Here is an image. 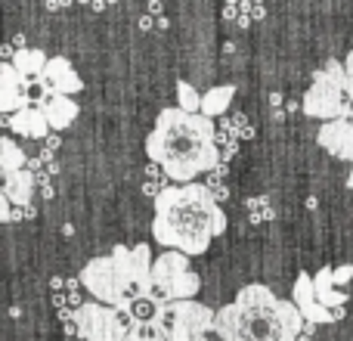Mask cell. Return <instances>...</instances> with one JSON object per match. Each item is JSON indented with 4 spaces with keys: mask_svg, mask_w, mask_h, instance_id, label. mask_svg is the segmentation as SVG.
<instances>
[{
    "mask_svg": "<svg viewBox=\"0 0 353 341\" xmlns=\"http://www.w3.org/2000/svg\"><path fill=\"white\" fill-rule=\"evenodd\" d=\"M316 143L329 155L341 162H353V121L350 118H338V121H325L316 134Z\"/></svg>",
    "mask_w": 353,
    "mask_h": 341,
    "instance_id": "obj_12",
    "label": "cell"
},
{
    "mask_svg": "<svg viewBox=\"0 0 353 341\" xmlns=\"http://www.w3.org/2000/svg\"><path fill=\"white\" fill-rule=\"evenodd\" d=\"M304 317L294 301L279 298L273 289L251 282L217 311L214 332L220 341H301Z\"/></svg>",
    "mask_w": 353,
    "mask_h": 341,
    "instance_id": "obj_3",
    "label": "cell"
},
{
    "mask_svg": "<svg viewBox=\"0 0 353 341\" xmlns=\"http://www.w3.org/2000/svg\"><path fill=\"white\" fill-rule=\"evenodd\" d=\"M3 128H10L12 134L25 137V140H43V137L50 134L47 118H43V112L34 109V106H28V109L16 112V115H6V118H3Z\"/></svg>",
    "mask_w": 353,
    "mask_h": 341,
    "instance_id": "obj_13",
    "label": "cell"
},
{
    "mask_svg": "<svg viewBox=\"0 0 353 341\" xmlns=\"http://www.w3.org/2000/svg\"><path fill=\"white\" fill-rule=\"evenodd\" d=\"M31 193H34V177L28 170H16V174L3 177V199L12 202V205H28Z\"/></svg>",
    "mask_w": 353,
    "mask_h": 341,
    "instance_id": "obj_17",
    "label": "cell"
},
{
    "mask_svg": "<svg viewBox=\"0 0 353 341\" xmlns=\"http://www.w3.org/2000/svg\"><path fill=\"white\" fill-rule=\"evenodd\" d=\"M232 97H236V87H232V84H223V87H211V90L205 93V99H201V115H205V118L223 115V112L230 109Z\"/></svg>",
    "mask_w": 353,
    "mask_h": 341,
    "instance_id": "obj_18",
    "label": "cell"
},
{
    "mask_svg": "<svg viewBox=\"0 0 353 341\" xmlns=\"http://www.w3.org/2000/svg\"><path fill=\"white\" fill-rule=\"evenodd\" d=\"M292 301L301 311L304 323H313V326H329L344 317V313H332L323 307V301H319V295H316V282H313L310 273H298V280H294V286H292Z\"/></svg>",
    "mask_w": 353,
    "mask_h": 341,
    "instance_id": "obj_9",
    "label": "cell"
},
{
    "mask_svg": "<svg viewBox=\"0 0 353 341\" xmlns=\"http://www.w3.org/2000/svg\"><path fill=\"white\" fill-rule=\"evenodd\" d=\"M28 84L31 81H25L12 68V62H0V112L3 115L28 109Z\"/></svg>",
    "mask_w": 353,
    "mask_h": 341,
    "instance_id": "obj_11",
    "label": "cell"
},
{
    "mask_svg": "<svg viewBox=\"0 0 353 341\" xmlns=\"http://www.w3.org/2000/svg\"><path fill=\"white\" fill-rule=\"evenodd\" d=\"M226 230V214L220 208L214 189L205 183L168 186L155 195L152 236L168 251L180 255H205L217 236Z\"/></svg>",
    "mask_w": 353,
    "mask_h": 341,
    "instance_id": "obj_2",
    "label": "cell"
},
{
    "mask_svg": "<svg viewBox=\"0 0 353 341\" xmlns=\"http://www.w3.org/2000/svg\"><path fill=\"white\" fill-rule=\"evenodd\" d=\"M347 103H350V81L344 72V62L329 59L316 75H313L310 87H307L304 99V115L319 118V121H338L347 118Z\"/></svg>",
    "mask_w": 353,
    "mask_h": 341,
    "instance_id": "obj_5",
    "label": "cell"
},
{
    "mask_svg": "<svg viewBox=\"0 0 353 341\" xmlns=\"http://www.w3.org/2000/svg\"><path fill=\"white\" fill-rule=\"evenodd\" d=\"M350 276H353V264H344V267L335 270V282H347Z\"/></svg>",
    "mask_w": 353,
    "mask_h": 341,
    "instance_id": "obj_22",
    "label": "cell"
},
{
    "mask_svg": "<svg viewBox=\"0 0 353 341\" xmlns=\"http://www.w3.org/2000/svg\"><path fill=\"white\" fill-rule=\"evenodd\" d=\"M347 189H353V174L347 177Z\"/></svg>",
    "mask_w": 353,
    "mask_h": 341,
    "instance_id": "obj_24",
    "label": "cell"
},
{
    "mask_svg": "<svg viewBox=\"0 0 353 341\" xmlns=\"http://www.w3.org/2000/svg\"><path fill=\"white\" fill-rule=\"evenodd\" d=\"M124 341H165V335H161V329L152 323V320H137L130 335Z\"/></svg>",
    "mask_w": 353,
    "mask_h": 341,
    "instance_id": "obj_21",
    "label": "cell"
},
{
    "mask_svg": "<svg viewBox=\"0 0 353 341\" xmlns=\"http://www.w3.org/2000/svg\"><path fill=\"white\" fill-rule=\"evenodd\" d=\"M134 313L99 304V301H87L74 313V332L81 335V341H124L134 329Z\"/></svg>",
    "mask_w": 353,
    "mask_h": 341,
    "instance_id": "obj_8",
    "label": "cell"
},
{
    "mask_svg": "<svg viewBox=\"0 0 353 341\" xmlns=\"http://www.w3.org/2000/svg\"><path fill=\"white\" fill-rule=\"evenodd\" d=\"M201 99H205V93H199L189 81H176V106H180L183 112L201 115Z\"/></svg>",
    "mask_w": 353,
    "mask_h": 341,
    "instance_id": "obj_20",
    "label": "cell"
},
{
    "mask_svg": "<svg viewBox=\"0 0 353 341\" xmlns=\"http://www.w3.org/2000/svg\"><path fill=\"white\" fill-rule=\"evenodd\" d=\"M217 311L201 301H165L155 307L152 323L161 329L165 341H208L214 332Z\"/></svg>",
    "mask_w": 353,
    "mask_h": 341,
    "instance_id": "obj_6",
    "label": "cell"
},
{
    "mask_svg": "<svg viewBox=\"0 0 353 341\" xmlns=\"http://www.w3.org/2000/svg\"><path fill=\"white\" fill-rule=\"evenodd\" d=\"M313 282H316V295H319V301H323L325 311H332V313H344L347 295L338 292V289H335V270L323 267L316 276H313Z\"/></svg>",
    "mask_w": 353,
    "mask_h": 341,
    "instance_id": "obj_15",
    "label": "cell"
},
{
    "mask_svg": "<svg viewBox=\"0 0 353 341\" xmlns=\"http://www.w3.org/2000/svg\"><path fill=\"white\" fill-rule=\"evenodd\" d=\"M0 170L6 174H16V170H25V153L16 146L12 137H3L0 140Z\"/></svg>",
    "mask_w": 353,
    "mask_h": 341,
    "instance_id": "obj_19",
    "label": "cell"
},
{
    "mask_svg": "<svg viewBox=\"0 0 353 341\" xmlns=\"http://www.w3.org/2000/svg\"><path fill=\"white\" fill-rule=\"evenodd\" d=\"M152 282L159 304H165V301H192L201 289V280L189 264V255H180V251H161L155 257Z\"/></svg>",
    "mask_w": 353,
    "mask_h": 341,
    "instance_id": "obj_7",
    "label": "cell"
},
{
    "mask_svg": "<svg viewBox=\"0 0 353 341\" xmlns=\"http://www.w3.org/2000/svg\"><path fill=\"white\" fill-rule=\"evenodd\" d=\"M10 62L25 81H37L43 75V68H47L50 56L43 53V50H37V47H22Z\"/></svg>",
    "mask_w": 353,
    "mask_h": 341,
    "instance_id": "obj_16",
    "label": "cell"
},
{
    "mask_svg": "<svg viewBox=\"0 0 353 341\" xmlns=\"http://www.w3.org/2000/svg\"><path fill=\"white\" fill-rule=\"evenodd\" d=\"M41 87V97H50V93H59V97H74V93L84 90V81L74 72V66L65 59V56H50L43 75L34 81Z\"/></svg>",
    "mask_w": 353,
    "mask_h": 341,
    "instance_id": "obj_10",
    "label": "cell"
},
{
    "mask_svg": "<svg viewBox=\"0 0 353 341\" xmlns=\"http://www.w3.org/2000/svg\"><path fill=\"white\" fill-rule=\"evenodd\" d=\"M37 109L43 112V118H47V124L53 130H65L68 124H74V118H78V103L68 97H59V93L41 97L37 99Z\"/></svg>",
    "mask_w": 353,
    "mask_h": 341,
    "instance_id": "obj_14",
    "label": "cell"
},
{
    "mask_svg": "<svg viewBox=\"0 0 353 341\" xmlns=\"http://www.w3.org/2000/svg\"><path fill=\"white\" fill-rule=\"evenodd\" d=\"M152 251L149 245H115L109 255L93 257L81 270V286L99 301V304L118 307L134 313L140 304L159 307L152 282Z\"/></svg>",
    "mask_w": 353,
    "mask_h": 341,
    "instance_id": "obj_4",
    "label": "cell"
},
{
    "mask_svg": "<svg viewBox=\"0 0 353 341\" xmlns=\"http://www.w3.org/2000/svg\"><path fill=\"white\" fill-rule=\"evenodd\" d=\"M146 155L176 186L195 183L220 165L214 121L205 115H189L180 106H168L159 112L155 128L146 137Z\"/></svg>",
    "mask_w": 353,
    "mask_h": 341,
    "instance_id": "obj_1",
    "label": "cell"
},
{
    "mask_svg": "<svg viewBox=\"0 0 353 341\" xmlns=\"http://www.w3.org/2000/svg\"><path fill=\"white\" fill-rule=\"evenodd\" d=\"M344 72H347V81H350V99H353V50L347 53V59H344ZM350 106V103H347Z\"/></svg>",
    "mask_w": 353,
    "mask_h": 341,
    "instance_id": "obj_23",
    "label": "cell"
}]
</instances>
